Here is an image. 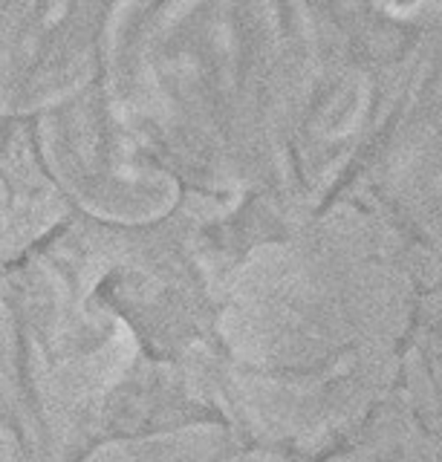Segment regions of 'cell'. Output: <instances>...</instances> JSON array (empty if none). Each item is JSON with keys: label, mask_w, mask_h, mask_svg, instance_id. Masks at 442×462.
<instances>
[{"label": "cell", "mask_w": 442, "mask_h": 462, "mask_svg": "<svg viewBox=\"0 0 442 462\" xmlns=\"http://www.w3.org/2000/svg\"><path fill=\"white\" fill-rule=\"evenodd\" d=\"M428 332L422 344L425 356V393H434V402L439 399V419H442V298L437 303V312L431 310L425 318Z\"/></svg>", "instance_id": "obj_2"}, {"label": "cell", "mask_w": 442, "mask_h": 462, "mask_svg": "<svg viewBox=\"0 0 442 462\" xmlns=\"http://www.w3.org/2000/svg\"><path fill=\"white\" fill-rule=\"evenodd\" d=\"M113 0H6V101L26 113L87 90L96 29ZM18 116V119H21Z\"/></svg>", "instance_id": "obj_1"}]
</instances>
